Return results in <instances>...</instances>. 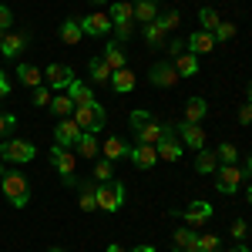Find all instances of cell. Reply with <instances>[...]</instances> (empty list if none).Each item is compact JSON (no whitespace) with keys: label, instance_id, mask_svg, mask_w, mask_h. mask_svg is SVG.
Listing matches in <instances>:
<instances>
[{"label":"cell","instance_id":"obj_1","mask_svg":"<svg viewBox=\"0 0 252 252\" xmlns=\"http://www.w3.org/2000/svg\"><path fill=\"white\" fill-rule=\"evenodd\" d=\"M71 118L78 121L81 131H91V135L104 131V125H108V111H104V104H101V101H88V104H78Z\"/></svg>","mask_w":252,"mask_h":252},{"label":"cell","instance_id":"obj_2","mask_svg":"<svg viewBox=\"0 0 252 252\" xmlns=\"http://www.w3.org/2000/svg\"><path fill=\"white\" fill-rule=\"evenodd\" d=\"M128 121H131V131H135L138 145H158V138L165 135V125H158L148 111H131Z\"/></svg>","mask_w":252,"mask_h":252},{"label":"cell","instance_id":"obj_3","mask_svg":"<svg viewBox=\"0 0 252 252\" xmlns=\"http://www.w3.org/2000/svg\"><path fill=\"white\" fill-rule=\"evenodd\" d=\"M51 165H54V172L61 175V182H64L67 189H78V175H74V168H78V155H74L71 148L54 145V148H51Z\"/></svg>","mask_w":252,"mask_h":252},{"label":"cell","instance_id":"obj_4","mask_svg":"<svg viewBox=\"0 0 252 252\" xmlns=\"http://www.w3.org/2000/svg\"><path fill=\"white\" fill-rule=\"evenodd\" d=\"M0 189H3V195H7V202L17 205V209H24V205L31 202V185H27V178H24L20 172H7L3 178H0Z\"/></svg>","mask_w":252,"mask_h":252},{"label":"cell","instance_id":"obj_5","mask_svg":"<svg viewBox=\"0 0 252 252\" xmlns=\"http://www.w3.org/2000/svg\"><path fill=\"white\" fill-rule=\"evenodd\" d=\"M34 155H37L34 141H24V138H3V141H0V158H3V161L27 165V161H34Z\"/></svg>","mask_w":252,"mask_h":252},{"label":"cell","instance_id":"obj_6","mask_svg":"<svg viewBox=\"0 0 252 252\" xmlns=\"http://www.w3.org/2000/svg\"><path fill=\"white\" fill-rule=\"evenodd\" d=\"M125 185L121 182H97V209L101 212H118L121 205H125Z\"/></svg>","mask_w":252,"mask_h":252},{"label":"cell","instance_id":"obj_7","mask_svg":"<svg viewBox=\"0 0 252 252\" xmlns=\"http://www.w3.org/2000/svg\"><path fill=\"white\" fill-rule=\"evenodd\" d=\"M249 175L242 165H219V172H215V189L222 195H235L242 189V182H246Z\"/></svg>","mask_w":252,"mask_h":252},{"label":"cell","instance_id":"obj_8","mask_svg":"<svg viewBox=\"0 0 252 252\" xmlns=\"http://www.w3.org/2000/svg\"><path fill=\"white\" fill-rule=\"evenodd\" d=\"M178 215L185 219V225H189V229H202V225H209V222H212L215 209L205 202V198H195V202H189V209H182Z\"/></svg>","mask_w":252,"mask_h":252},{"label":"cell","instance_id":"obj_9","mask_svg":"<svg viewBox=\"0 0 252 252\" xmlns=\"http://www.w3.org/2000/svg\"><path fill=\"white\" fill-rule=\"evenodd\" d=\"M155 152L161 161H178V158L185 155V145L178 141V135H175V125H165V135L158 138Z\"/></svg>","mask_w":252,"mask_h":252},{"label":"cell","instance_id":"obj_10","mask_svg":"<svg viewBox=\"0 0 252 252\" xmlns=\"http://www.w3.org/2000/svg\"><path fill=\"white\" fill-rule=\"evenodd\" d=\"M71 81H74V71H71L67 64H61V61H54V64L44 67V84L54 88V91H67Z\"/></svg>","mask_w":252,"mask_h":252},{"label":"cell","instance_id":"obj_11","mask_svg":"<svg viewBox=\"0 0 252 252\" xmlns=\"http://www.w3.org/2000/svg\"><path fill=\"white\" fill-rule=\"evenodd\" d=\"M175 135H178V141L185 148H192V152H202L205 148V128H198V125L182 121V125H175Z\"/></svg>","mask_w":252,"mask_h":252},{"label":"cell","instance_id":"obj_12","mask_svg":"<svg viewBox=\"0 0 252 252\" xmlns=\"http://www.w3.org/2000/svg\"><path fill=\"white\" fill-rule=\"evenodd\" d=\"M148 81H152L155 88H175L182 78H178L172 61H158V64H152V71H148Z\"/></svg>","mask_w":252,"mask_h":252},{"label":"cell","instance_id":"obj_13","mask_svg":"<svg viewBox=\"0 0 252 252\" xmlns=\"http://www.w3.org/2000/svg\"><path fill=\"white\" fill-rule=\"evenodd\" d=\"M27 44H31V34H27V31H7L3 40H0V54L10 58V61H17L20 51H24Z\"/></svg>","mask_w":252,"mask_h":252},{"label":"cell","instance_id":"obj_14","mask_svg":"<svg viewBox=\"0 0 252 252\" xmlns=\"http://www.w3.org/2000/svg\"><path fill=\"white\" fill-rule=\"evenodd\" d=\"M81 31L88 37H108L115 31V24H111L108 14H88V17H81Z\"/></svg>","mask_w":252,"mask_h":252},{"label":"cell","instance_id":"obj_15","mask_svg":"<svg viewBox=\"0 0 252 252\" xmlns=\"http://www.w3.org/2000/svg\"><path fill=\"white\" fill-rule=\"evenodd\" d=\"M81 138V128L74 118H61L58 128H54V145H61V148H74Z\"/></svg>","mask_w":252,"mask_h":252},{"label":"cell","instance_id":"obj_16","mask_svg":"<svg viewBox=\"0 0 252 252\" xmlns=\"http://www.w3.org/2000/svg\"><path fill=\"white\" fill-rule=\"evenodd\" d=\"M128 158L135 161V168H141V172H148V168H155L158 165V152H155V145H131L128 148Z\"/></svg>","mask_w":252,"mask_h":252},{"label":"cell","instance_id":"obj_17","mask_svg":"<svg viewBox=\"0 0 252 252\" xmlns=\"http://www.w3.org/2000/svg\"><path fill=\"white\" fill-rule=\"evenodd\" d=\"M108 17L115 27H125V24H135V3L131 0H115L111 7H108Z\"/></svg>","mask_w":252,"mask_h":252},{"label":"cell","instance_id":"obj_18","mask_svg":"<svg viewBox=\"0 0 252 252\" xmlns=\"http://www.w3.org/2000/svg\"><path fill=\"white\" fill-rule=\"evenodd\" d=\"M101 61H104L111 71H121V67H128V51H125L118 40H108V47L101 51Z\"/></svg>","mask_w":252,"mask_h":252},{"label":"cell","instance_id":"obj_19","mask_svg":"<svg viewBox=\"0 0 252 252\" xmlns=\"http://www.w3.org/2000/svg\"><path fill=\"white\" fill-rule=\"evenodd\" d=\"M185 44H189V51H192L195 58H198V54H212V51H215V37H212V34H205V31H192Z\"/></svg>","mask_w":252,"mask_h":252},{"label":"cell","instance_id":"obj_20","mask_svg":"<svg viewBox=\"0 0 252 252\" xmlns=\"http://www.w3.org/2000/svg\"><path fill=\"white\" fill-rule=\"evenodd\" d=\"M128 141L125 138H118V135H108V141L101 145V155L108 158V161H118V158H128Z\"/></svg>","mask_w":252,"mask_h":252},{"label":"cell","instance_id":"obj_21","mask_svg":"<svg viewBox=\"0 0 252 252\" xmlns=\"http://www.w3.org/2000/svg\"><path fill=\"white\" fill-rule=\"evenodd\" d=\"M17 81L24 84V88H40L44 84V71H40L37 64H17Z\"/></svg>","mask_w":252,"mask_h":252},{"label":"cell","instance_id":"obj_22","mask_svg":"<svg viewBox=\"0 0 252 252\" xmlns=\"http://www.w3.org/2000/svg\"><path fill=\"white\" fill-rule=\"evenodd\" d=\"M67 94H71V101H74V108H78V104H88V101H97L94 88H91V84H84L81 78H74L71 84H67Z\"/></svg>","mask_w":252,"mask_h":252},{"label":"cell","instance_id":"obj_23","mask_svg":"<svg viewBox=\"0 0 252 252\" xmlns=\"http://www.w3.org/2000/svg\"><path fill=\"white\" fill-rule=\"evenodd\" d=\"M205 115H209V101H205V97H189V101H185V121H189V125H202Z\"/></svg>","mask_w":252,"mask_h":252},{"label":"cell","instance_id":"obj_24","mask_svg":"<svg viewBox=\"0 0 252 252\" xmlns=\"http://www.w3.org/2000/svg\"><path fill=\"white\" fill-rule=\"evenodd\" d=\"M74 152H78L81 158H97V155H101V141H97V135H91V131H81L78 145H74Z\"/></svg>","mask_w":252,"mask_h":252},{"label":"cell","instance_id":"obj_25","mask_svg":"<svg viewBox=\"0 0 252 252\" xmlns=\"http://www.w3.org/2000/svg\"><path fill=\"white\" fill-rule=\"evenodd\" d=\"M78 205L81 212H97V182H81Z\"/></svg>","mask_w":252,"mask_h":252},{"label":"cell","instance_id":"obj_26","mask_svg":"<svg viewBox=\"0 0 252 252\" xmlns=\"http://www.w3.org/2000/svg\"><path fill=\"white\" fill-rule=\"evenodd\" d=\"M195 242H198V232L195 229H189V225H182V229H175L172 235V246L182 252H195Z\"/></svg>","mask_w":252,"mask_h":252},{"label":"cell","instance_id":"obj_27","mask_svg":"<svg viewBox=\"0 0 252 252\" xmlns=\"http://www.w3.org/2000/svg\"><path fill=\"white\" fill-rule=\"evenodd\" d=\"M172 64H175V71H178V78H192V74H198V58H195L192 51H182Z\"/></svg>","mask_w":252,"mask_h":252},{"label":"cell","instance_id":"obj_28","mask_svg":"<svg viewBox=\"0 0 252 252\" xmlns=\"http://www.w3.org/2000/svg\"><path fill=\"white\" fill-rule=\"evenodd\" d=\"M81 37H84V31H81V20L78 17H67L64 24H61V40H64L67 47L81 44Z\"/></svg>","mask_w":252,"mask_h":252},{"label":"cell","instance_id":"obj_29","mask_svg":"<svg viewBox=\"0 0 252 252\" xmlns=\"http://www.w3.org/2000/svg\"><path fill=\"white\" fill-rule=\"evenodd\" d=\"M88 74H91V84H111V74H115V71L101 58H91L88 61Z\"/></svg>","mask_w":252,"mask_h":252},{"label":"cell","instance_id":"obj_30","mask_svg":"<svg viewBox=\"0 0 252 252\" xmlns=\"http://www.w3.org/2000/svg\"><path fill=\"white\" fill-rule=\"evenodd\" d=\"M219 165H222V161H219V155H215V152H209V148H202V152H198V158H195V172H198V175H215V172H219Z\"/></svg>","mask_w":252,"mask_h":252},{"label":"cell","instance_id":"obj_31","mask_svg":"<svg viewBox=\"0 0 252 252\" xmlns=\"http://www.w3.org/2000/svg\"><path fill=\"white\" fill-rule=\"evenodd\" d=\"M111 88H115L118 94H128V91H135V74L128 71V67H121L111 74Z\"/></svg>","mask_w":252,"mask_h":252},{"label":"cell","instance_id":"obj_32","mask_svg":"<svg viewBox=\"0 0 252 252\" xmlns=\"http://www.w3.org/2000/svg\"><path fill=\"white\" fill-rule=\"evenodd\" d=\"M47 108H51L58 118H71V115H74V101H71V94H67V91H64V94H54Z\"/></svg>","mask_w":252,"mask_h":252},{"label":"cell","instance_id":"obj_33","mask_svg":"<svg viewBox=\"0 0 252 252\" xmlns=\"http://www.w3.org/2000/svg\"><path fill=\"white\" fill-rule=\"evenodd\" d=\"M195 252H222V239H219L215 232H198Z\"/></svg>","mask_w":252,"mask_h":252},{"label":"cell","instance_id":"obj_34","mask_svg":"<svg viewBox=\"0 0 252 252\" xmlns=\"http://www.w3.org/2000/svg\"><path fill=\"white\" fill-rule=\"evenodd\" d=\"M219 14H215L212 7H202V10H198V24H202V27H198V31H205V34H215V27H219Z\"/></svg>","mask_w":252,"mask_h":252},{"label":"cell","instance_id":"obj_35","mask_svg":"<svg viewBox=\"0 0 252 252\" xmlns=\"http://www.w3.org/2000/svg\"><path fill=\"white\" fill-rule=\"evenodd\" d=\"M141 34H145V40H148L152 47H165V40H168V34H165L158 24H145V27H141Z\"/></svg>","mask_w":252,"mask_h":252},{"label":"cell","instance_id":"obj_36","mask_svg":"<svg viewBox=\"0 0 252 252\" xmlns=\"http://www.w3.org/2000/svg\"><path fill=\"white\" fill-rule=\"evenodd\" d=\"M215 155H219L222 165H239V148H235L232 141H222V145L215 148Z\"/></svg>","mask_w":252,"mask_h":252},{"label":"cell","instance_id":"obj_37","mask_svg":"<svg viewBox=\"0 0 252 252\" xmlns=\"http://www.w3.org/2000/svg\"><path fill=\"white\" fill-rule=\"evenodd\" d=\"M111 178H115V161L97 158L94 161V182H111Z\"/></svg>","mask_w":252,"mask_h":252},{"label":"cell","instance_id":"obj_38","mask_svg":"<svg viewBox=\"0 0 252 252\" xmlns=\"http://www.w3.org/2000/svg\"><path fill=\"white\" fill-rule=\"evenodd\" d=\"M155 24L161 27V31H165V34H172L175 27L182 24V14H178V10H165V14H158V20H155Z\"/></svg>","mask_w":252,"mask_h":252},{"label":"cell","instance_id":"obj_39","mask_svg":"<svg viewBox=\"0 0 252 252\" xmlns=\"http://www.w3.org/2000/svg\"><path fill=\"white\" fill-rule=\"evenodd\" d=\"M215 44H225V40L235 37V24H229V20H219V27H215Z\"/></svg>","mask_w":252,"mask_h":252},{"label":"cell","instance_id":"obj_40","mask_svg":"<svg viewBox=\"0 0 252 252\" xmlns=\"http://www.w3.org/2000/svg\"><path fill=\"white\" fill-rule=\"evenodd\" d=\"M165 51H168V58H178V54H182V51H189V44H185V40L182 37H172V40H165Z\"/></svg>","mask_w":252,"mask_h":252},{"label":"cell","instance_id":"obj_41","mask_svg":"<svg viewBox=\"0 0 252 252\" xmlns=\"http://www.w3.org/2000/svg\"><path fill=\"white\" fill-rule=\"evenodd\" d=\"M34 104H37V108H47V104H51V88H47V84L34 88Z\"/></svg>","mask_w":252,"mask_h":252},{"label":"cell","instance_id":"obj_42","mask_svg":"<svg viewBox=\"0 0 252 252\" xmlns=\"http://www.w3.org/2000/svg\"><path fill=\"white\" fill-rule=\"evenodd\" d=\"M249 235V225H246V219H232V239L235 242H242Z\"/></svg>","mask_w":252,"mask_h":252},{"label":"cell","instance_id":"obj_43","mask_svg":"<svg viewBox=\"0 0 252 252\" xmlns=\"http://www.w3.org/2000/svg\"><path fill=\"white\" fill-rule=\"evenodd\" d=\"M10 24H14V10H10L7 3H0V31L7 34V31H10Z\"/></svg>","mask_w":252,"mask_h":252},{"label":"cell","instance_id":"obj_44","mask_svg":"<svg viewBox=\"0 0 252 252\" xmlns=\"http://www.w3.org/2000/svg\"><path fill=\"white\" fill-rule=\"evenodd\" d=\"M131 34H135V24H125V27H115V40H118V44L131 40Z\"/></svg>","mask_w":252,"mask_h":252},{"label":"cell","instance_id":"obj_45","mask_svg":"<svg viewBox=\"0 0 252 252\" xmlns=\"http://www.w3.org/2000/svg\"><path fill=\"white\" fill-rule=\"evenodd\" d=\"M14 125H17V118H14V115H0V138L10 135V128H14Z\"/></svg>","mask_w":252,"mask_h":252},{"label":"cell","instance_id":"obj_46","mask_svg":"<svg viewBox=\"0 0 252 252\" xmlns=\"http://www.w3.org/2000/svg\"><path fill=\"white\" fill-rule=\"evenodd\" d=\"M239 121H242V125H252V101H242V108H239Z\"/></svg>","mask_w":252,"mask_h":252},{"label":"cell","instance_id":"obj_47","mask_svg":"<svg viewBox=\"0 0 252 252\" xmlns=\"http://www.w3.org/2000/svg\"><path fill=\"white\" fill-rule=\"evenodd\" d=\"M10 94V81H7V74L0 71V97H7Z\"/></svg>","mask_w":252,"mask_h":252},{"label":"cell","instance_id":"obj_48","mask_svg":"<svg viewBox=\"0 0 252 252\" xmlns=\"http://www.w3.org/2000/svg\"><path fill=\"white\" fill-rule=\"evenodd\" d=\"M131 252H155V246H135Z\"/></svg>","mask_w":252,"mask_h":252},{"label":"cell","instance_id":"obj_49","mask_svg":"<svg viewBox=\"0 0 252 252\" xmlns=\"http://www.w3.org/2000/svg\"><path fill=\"white\" fill-rule=\"evenodd\" d=\"M108 252H125V246H118V242H111V246H108Z\"/></svg>","mask_w":252,"mask_h":252},{"label":"cell","instance_id":"obj_50","mask_svg":"<svg viewBox=\"0 0 252 252\" xmlns=\"http://www.w3.org/2000/svg\"><path fill=\"white\" fill-rule=\"evenodd\" d=\"M229 252H252L249 246H242V242H239V246H235V249H229Z\"/></svg>","mask_w":252,"mask_h":252},{"label":"cell","instance_id":"obj_51","mask_svg":"<svg viewBox=\"0 0 252 252\" xmlns=\"http://www.w3.org/2000/svg\"><path fill=\"white\" fill-rule=\"evenodd\" d=\"M246 175L252 178V152H249V161H246Z\"/></svg>","mask_w":252,"mask_h":252},{"label":"cell","instance_id":"obj_52","mask_svg":"<svg viewBox=\"0 0 252 252\" xmlns=\"http://www.w3.org/2000/svg\"><path fill=\"white\" fill-rule=\"evenodd\" d=\"M246 101H252V81H249V88H246Z\"/></svg>","mask_w":252,"mask_h":252},{"label":"cell","instance_id":"obj_53","mask_svg":"<svg viewBox=\"0 0 252 252\" xmlns=\"http://www.w3.org/2000/svg\"><path fill=\"white\" fill-rule=\"evenodd\" d=\"M246 198H249V205H252V182H249V189H246Z\"/></svg>","mask_w":252,"mask_h":252},{"label":"cell","instance_id":"obj_54","mask_svg":"<svg viewBox=\"0 0 252 252\" xmlns=\"http://www.w3.org/2000/svg\"><path fill=\"white\" fill-rule=\"evenodd\" d=\"M47 252H64V249H58V246H51V249H47Z\"/></svg>","mask_w":252,"mask_h":252},{"label":"cell","instance_id":"obj_55","mask_svg":"<svg viewBox=\"0 0 252 252\" xmlns=\"http://www.w3.org/2000/svg\"><path fill=\"white\" fill-rule=\"evenodd\" d=\"M91 3H97V7H101V3H108V0H91Z\"/></svg>","mask_w":252,"mask_h":252},{"label":"cell","instance_id":"obj_56","mask_svg":"<svg viewBox=\"0 0 252 252\" xmlns=\"http://www.w3.org/2000/svg\"><path fill=\"white\" fill-rule=\"evenodd\" d=\"M0 40H3V31H0Z\"/></svg>","mask_w":252,"mask_h":252},{"label":"cell","instance_id":"obj_57","mask_svg":"<svg viewBox=\"0 0 252 252\" xmlns=\"http://www.w3.org/2000/svg\"><path fill=\"white\" fill-rule=\"evenodd\" d=\"M0 165H3V158H0Z\"/></svg>","mask_w":252,"mask_h":252},{"label":"cell","instance_id":"obj_58","mask_svg":"<svg viewBox=\"0 0 252 252\" xmlns=\"http://www.w3.org/2000/svg\"><path fill=\"white\" fill-rule=\"evenodd\" d=\"M175 252H182V249H175Z\"/></svg>","mask_w":252,"mask_h":252},{"label":"cell","instance_id":"obj_59","mask_svg":"<svg viewBox=\"0 0 252 252\" xmlns=\"http://www.w3.org/2000/svg\"><path fill=\"white\" fill-rule=\"evenodd\" d=\"M249 235H252V229H249Z\"/></svg>","mask_w":252,"mask_h":252}]
</instances>
